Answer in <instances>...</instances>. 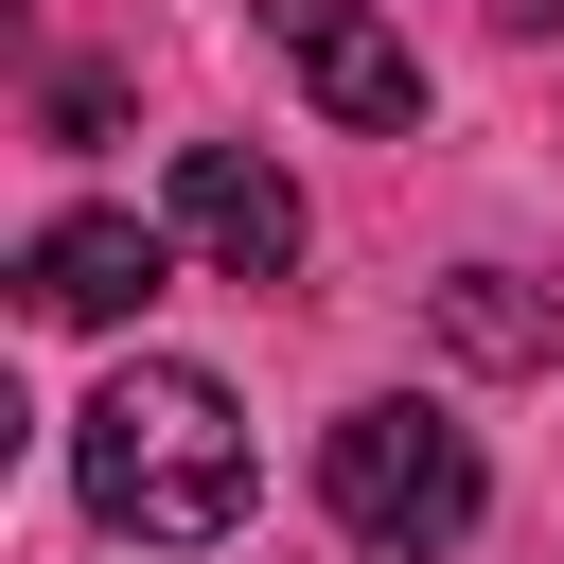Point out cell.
<instances>
[{"label":"cell","mask_w":564,"mask_h":564,"mask_svg":"<svg viewBox=\"0 0 564 564\" xmlns=\"http://www.w3.org/2000/svg\"><path fill=\"white\" fill-rule=\"evenodd\" d=\"M247 423H229V388L212 370H176V352H141V370H106L88 405H70V494H88V529H123V546H229L247 529Z\"/></svg>","instance_id":"6da1fadb"},{"label":"cell","mask_w":564,"mask_h":564,"mask_svg":"<svg viewBox=\"0 0 564 564\" xmlns=\"http://www.w3.org/2000/svg\"><path fill=\"white\" fill-rule=\"evenodd\" d=\"M317 511H335L370 564H441V546L494 511V476H476V441H458L441 405H352V423L317 441Z\"/></svg>","instance_id":"7a4b0ae2"},{"label":"cell","mask_w":564,"mask_h":564,"mask_svg":"<svg viewBox=\"0 0 564 564\" xmlns=\"http://www.w3.org/2000/svg\"><path fill=\"white\" fill-rule=\"evenodd\" d=\"M159 229H176L212 282H300V247H317V229H300V176H264L247 141H194L176 194H159Z\"/></svg>","instance_id":"3957f363"},{"label":"cell","mask_w":564,"mask_h":564,"mask_svg":"<svg viewBox=\"0 0 564 564\" xmlns=\"http://www.w3.org/2000/svg\"><path fill=\"white\" fill-rule=\"evenodd\" d=\"M264 35H282V70H300L352 141H405V123H423V53H405L370 0H264Z\"/></svg>","instance_id":"277c9868"},{"label":"cell","mask_w":564,"mask_h":564,"mask_svg":"<svg viewBox=\"0 0 564 564\" xmlns=\"http://www.w3.org/2000/svg\"><path fill=\"white\" fill-rule=\"evenodd\" d=\"M18 282H35V317L106 335V317H141V300L176 282V229H141V212H53V229L18 247Z\"/></svg>","instance_id":"5b68a950"},{"label":"cell","mask_w":564,"mask_h":564,"mask_svg":"<svg viewBox=\"0 0 564 564\" xmlns=\"http://www.w3.org/2000/svg\"><path fill=\"white\" fill-rule=\"evenodd\" d=\"M423 317H441V352H458V370H546V352H564V300H546V282H511V264L423 282Z\"/></svg>","instance_id":"8992f818"},{"label":"cell","mask_w":564,"mask_h":564,"mask_svg":"<svg viewBox=\"0 0 564 564\" xmlns=\"http://www.w3.org/2000/svg\"><path fill=\"white\" fill-rule=\"evenodd\" d=\"M494 18H511V35H564V0H494Z\"/></svg>","instance_id":"52a82bcc"}]
</instances>
